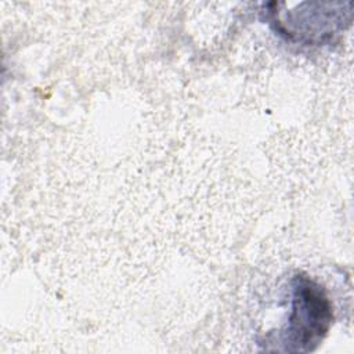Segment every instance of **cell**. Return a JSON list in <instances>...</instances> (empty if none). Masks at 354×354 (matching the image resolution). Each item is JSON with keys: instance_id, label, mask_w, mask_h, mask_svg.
<instances>
[{"instance_id": "1", "label": "cell", "mask_w": 354, "mask_h": 354, "mask_svg": "<svg viewBox=\"0 0 354 354\" xmlns=\"http://www.w3.org/2000/svg\"><path fill=\"white\" fill-rule=\"evenodd\" d=\"M293 310L288 328L289 351H311L326 333L332 311L324 290L306 277H297L293 288Z\"/></svg>"}]
</instances>
